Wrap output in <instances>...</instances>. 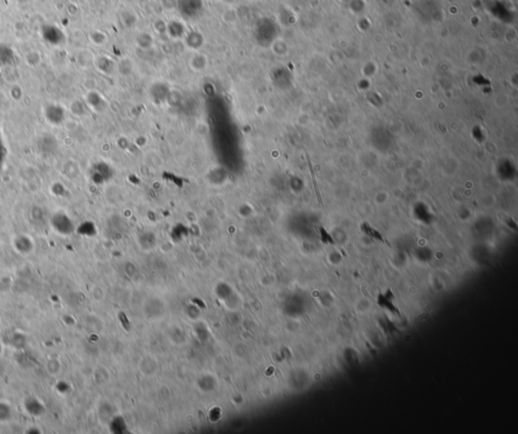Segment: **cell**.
<instances>
[{
    "mask_svg": "<svg viewBox=\"0 0 518 434\" xmlns=\"http://www.w3.org/2000/svg\"><path fill=\"white\" fill-rule=\"evenodd\" d=\"M45 118L50 124L59 126L65 121L66 111L59 104H50L45 108Z\"/></svg>",
    "mask_w": 518,
    "mask_h": 434,
    "instance_id": "cell-1",
    "label": "cell"
},
{
    "mask_svg": "<svg viewBox=\"0 0 518 434\" xmlns=\"http://www.w3.org/2000/svg\"><path fill=\"white\" fill-rule=\"evenodd\" d=\"M52 225L58 233L63 235H68L69 233H71L73 228L70 219L64 213H58L54 215L52 219Z\"/></svg>",
    "mask_w": 518,
    "mask_h": 434,
    "instance_id": "cell-2",
    "label": "cell"
},
{
    "mask_svg": "<svg viewBox=\"0 0 518 434\" xmlns=\"http://www.w3.org/2000/svg\"><path fill=\"white\" fill-rule=\"evenodd\" d=\"M44 39L48 41V43L52 45H59L63 42L64 36L62 32L59 28H56L54 26H49L43 32Z\"/></svg>",
    "mask_w": 518,
    "mask_h": 434,
    "instance_id": "cell-3",
    "label": "cell"
},
{
    "mask_svg": "<svg viewBox=\"0 0 518 434\" xmlns=\"http://www.w3.org/2000/svg\"><path fill=\"white\" fill-rule=\"evenodd\" d=\"M87 104L90 108H92L93 110L95 111H99L101 110V107H102V97L96 93V92H90L87 94Z\"/></svg>",
    "mask_w": 518,
    "mask_h": 434,
    "instance_id": "cell-4",
    "label": "cell"
},
{
    "mask_svg": "<svg viewBox=\"0 0 518 434\" xmlns=\"http://www.w3.org/2000/svg\"><path fill=\"white\" fill-rule=\"evenodd\" d=\"M189 65L192 69H194L195 71H202L204 70L207 65H208V60H207V57L204 56V55H195L191 58V60L189 61Z\"/></svg>",
    "mask_w": 518,
    "mask_h": 434,
    "instance_id": "cell-5",
    "label": "cell"
},
{
    "mask_svg": "<svg viewBox=\"0 0 518 434\" xmlns=\"http://www.w3.org/2000/svg\"><path fill=\"white\" fill-rule=\"evenodd\" d=\"M14 59L13 52L6 46H0V64L9 65Z\"/></svg>",
    "mask_w": 518,
    "mask_h": 434,
    "instance_id": "cell-6",
    "label": "cell"
},
{
    "mask_svg": "<svg viewBox=\"0 0 518 434\" xmlns=\"http://www.w3.org/2000/svg\"><path fill=\"white\" fill-rule=\"evenodd\" d=\"M4 153H5V149L2 145V141H1V137H0V166L4 160Z\"/></svg>",
    "mask_w": 518,
    "mask_h": 434,
    "instance_id": "cell-7",
    "label": "cell"
}]
</instances>
